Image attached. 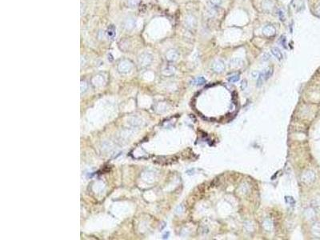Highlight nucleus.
<instances>
[{
    "label": "nucleus",
    "mask_w": 320,
    "mask_h": 240,
    "mask_svg": "<svg viewBox=\"0 0 320 240\" xmlns=\"http://www.w3.org/2000/svg\"><path fill=\"white\" fill-rule=\"evenodd\" d=\"M179 55V52H178L177 51L171 49V50H170V51H167V54H166V57H167V59L168 60V61L174 62V61L178 59Z\"/></svg>",
    "instance_id": "6"
},
{
    "label": "nucleus",
    "mask_w": 320,
    "mask_h": 240,
    "mask_svg": "<svg viewBox=\"0 0 320 240\" xmlns=\"http://www.w3.org/2000/svg\"><path fill=\"white\" fill-rule=\"evenodd\" d=\"M206 82L207 81H206V79H205L204 77L200 76V77H198V78L193 79V80L191 82V84L192 85V86H202V85H204V84L206 83Z\"/></svg>",
    "instance_id": "9"
},
{
    "label": "nucleus",
    "mask_w": 320,
    "mask_h": 240,
    "mask_svg": "<svg viewBox=\"0 0 320 240\" xmlns=\"http://www.w3.org/2000/svg\"><path fill=\"white\" fill-rule=\"evenodd\" d=\"M262 7L265 11H271L274 7V2L273 0H263Z\"/></svg>",
    "instance_id": "7"
},
{
    "label": "nucleus",
    "mask_w": 320,
    "mask_h": 240,
    "mask_svg": "<svg viewBox=\"0 0 320 240\" xmlns=\"http://www.w3.org/2000/svg\"><path fill=\"white\" fill-rule=\"evenodd\" d=\"M210 1V4L212 6H215V7H218V6L221 5V3H223V0H209Z\"/></svg>",
    "instance_id": "19"
},
{
    "label": "nucleus",
    "mask_w": 320,
    "mask_h": 240,
    "mask_svg": "<svg viewBox=\"0 0 320 240\" xmlns=\"http://www.w3.org/2000/svg\"><path fill=\"white\" fill-rule=\"evenodd\" d=\"M281 40H282V46L286 47V38L285 36H282L281 37Z\"/></svg>",
    "instance_id": "26"
},
{
    "label": "nucleus",
    "mask_w": 320,
    "mask_h": 240,
    "mask_svg": "<svg viewBox=\"0 0 320 240\" xmlns=\"http://www.w3.org/2000/svg\"><path fill=\"white\" fill-rule=\"evenodd\" d=\"M263 227H264V229L266 230L267 231H271L272 228H273V224H272V222L271 221L270 219H266V220L263 222Z\"/></svg>",
    "instance_id": "15"
},
{
    "label": "nucleus",
    "mask_w": 320,
    "mask_h": 240,
    "mask_svg": "<svg viewBox=\"0 0 320 240\" xmlns=\"http://www.w3.org/2000/svg\"><path fill=\"white\" fill-rule=\"evenodd\" d=\"M239 79H240V77L239 75H231L228 78V81L230 82V83H237V82L239 81Z\"/></svg>",
    "instance_id": "17"
},
{
    "label": "nucleus",
    "mask_w": 320,
    "mask_h": 240,
    "mask_svg": "<svg viewBox=\"0 0 320 240\" xmlns=\"http://www.w3.org/2000/svg\"><path fill=\"white\" fill-rule=\"evenodd\" d=\"M175 68L172 67H167L164 70H163V74L166 76H170V75H172L173 74L175 73Z\"/></svg>",
    "instance_id": "16"
},
{
    "label": "nucleus",
    "mask_w": 320,
    "mask_h": 240,
    "mask_svg": "<svg viewBox=\"0 0 320 240\" xmlns=\"http://www.w3.org/2000/svg\"><path fill=\"white\" fill-rule=\"evenodd\" d=\"M106 35H107V37L109 39H113L115 36V28L114 26H110V27H108V29L107 30V32H106Z\"/></svg>",
    "instance_id": "13"
},
{
    "label": "nucleus",
    "mask_w": 320,
    "mask_h": 240,
    "mask_svg": "<svg viewBox=\"0 0 320 240\" xmlns=\"http://www.w3.org/2000/svg\"><path fill=\"white\" fill-rule=\"evenodd\" d=\"M210 67H211V70H212L215 73L220 74L223 73V71L225 70L226 64H225V62H224L223 60L216 59L212 62Z\"/></svg>",
    "instance_id": "1"
},
{
    "label": "nucleus",
    "mask_w": 320,
    "mask_h": 240,
    "mask_svg": "<svg viewBox=\"0 0 320 240\" xmlns=\"http://www.w3.org/2000/svg\"><path fill=\"white\" fill-rule=\"evenodd\" d=\"M275 32H276V30L273 26L271 25H266L265 27L263 28V33L264 35L266 36H273V35H275Z\"/></svg>",
    "instance_id": "5"
},
{
    "label": "nucleus",
    "mask_w": 320,
    "mask_h": 240,
    "mask_svg": "<svg viewBox=\"0 0 320 240\" xmlns=\"http://www.w3.org/2000/svg\"><path fill=\"white\" fill-rule=\"evenodd\" d=\"M184 24L189 30H194L197 27V19L192 15H187L184 19Z\"/></svg>",
    "instance_id": "2"
},
{
    "label": "nucleus",
    "mask_w": 320,
    "mask_h": 240,
    "mask_svg": "<svg viewBox=\"0 0 320 240\" xmlns=\"http://www.w3.org/2000/svg\"><path fill=\"white\" fill-rule=\"evenodd\" d=\"M243 65V61L239 58H234L230 60L229 67L231 68H240Z\"/></svg>",
    "instance_id": "4"
},
{
    "label": "nucleus",
    "mask_w": 320,
    "mask_h": 240,
    "mask_svg": "<svg viewBox=\"0 0 320 240\" xmlns=\"http://www.w3.org/2000/svg\"><path fill=\"white\" fill-rule=\"evenodd\" d=\"M135 25V20L134 19H126L125 23H124V27L126 28V30H132Z\"/></svg>",
    "instance_id": "12"
},
{
    "label": "nucleus",
    "mask_w": 320,
    "mask_h": 240,
    "mask_svg": "<svg viewBox=\"0 0 320 240\" xmlns=\"http://www.w3.org/2000/svg\"><path fill=\"white\" fill-rule=\"evenodd\" d=\"M313 233L315 235H320V223H316L313 227Z\"/></svg>",
    "instance_id": "18"
},
{
    "label": "nucleus",
    "mask_w": 320,
    "mask_h": 240,
    "mask_svg": "<svg viewBox=\"0 0 320 240\" xmlns=\"http://www.w3.org/2000/svg\"><path fill=\"white\" fill-rule=\"evenodd\" d=\"M139 2V0H128V3L132 7L137 5Z\"/></svg>",
    "instance_id": "23"
},
{
    "label": "nucleus",
    "mask_w": 320,
    "mask_h": 240,
    "mask_svg": "<svg viewBox=\"0 0 320 240\" xmlns=\"http://www.w3.org/2000/svg\"><path fill=\"white\" fill-rule=\"evenodd\" d=\"M286 201H287V202L289 203L290 205H294V204L295 203V199H294L292 197H288V196H287V197H286Z\"/></svg>",
    "instance_id": "21"
},
{
    "label": "nucleus",
    "mask_w": 320,
    "mask_h": 240,
    "mask_svg": "<svg viewBox=\"0 0 320 240\" xmlns=\"http://www.w3.org/2000/svg\"><path fill=\"white\" fill-rule=\"evenodd\" d=\"M241 89L242 90H245L246 88H247V80H242V83H241Z\"/></svg>",
    "instance_id": "25"
},
{
    "label": "nucleus",
    "mask_w": 320,
    "mask_h": 240,
    "mask_svg": "<svg viewBox=\"0 0 320 240\" xmlns=\"http://www.w3.org/2000/svg\"><path fill=\"white\" fill-rule=\"evenodd\" d=\"M316 12H317V14L320 15V6H319V7H318L317 10H316Z\"/></svg>",
    "instance_id": "27"
},
{
    "label": "nucleus",
    "mask_w": 320,
    "mask_h": 240,
    "mask_svg": "<svg viewBox=\"0 0 320 240\" xmlns=\"http://www.w3.org/2000/svg\"><path fill=\"white\" fill-rule=\"evenodd\" d=\"M131 67V64H130L129 62H123L120 63V65H119L118 69H119V70L122 71V72H124V71H125V72H127V71H129Z\"/></svg>",
    "instance_id": "14"
},
{
    "label": "nucleus",
    "mask_w": 320,
    "mask_h": 240,
    "mask_svg": "<svg viewBox=\"0 0 320 240\" xmlns=\"http://www.w3.org/2000/svg\"><path fill=\"white\" fill-rule=\"evenodd\" d=\"M140 62H142L143 65H149L152 62V56L150 54H143L139 58Z\"/></svg>",
    "instance_id": "8"
},
{
    "label": "nucleus",
    "mask_w": 320,
    "mask_h": 240,
    "mask_svg": "<svg viewBox=\"0 0 320 240\" xmlns=\"http://www.w3.org/2000/svg\"><path fill=\"white\" fill-rule=\"evenodd\" d=\"M278 15H279V16L280 19L282 20V21H284L285 20V15H284V12L282 11V10H279V13H278Z\"/></svg>",
    "instance_id": "22"
},
{
    "label": "nucleus",
    "mask_w": 320,
    "mask_h": 240,
    "mask_svg": "<svg viewBox=\"0 0 320 240\" xmlns=\"http://www.w3.org/2000/svg\"><path fill=\"white\" fill-rule=\"evenodd\" d=\"M259 74H260V72H258V71H257V70H254V71H252L251 72V76H252V78H258V75H259Z\"/></svg>",
    "instance_id": "24"
},
{
    "label": "nucleus",
    "mask_w": 320,
    "mask_h": 240,
    "mask_svg": "<svg viewBox=\"0 0 320 240\" xmlns=\"http://www.w3.org/2000/svg\"><path fill=\"white\" fill-rule=\"evenodd\" d=\"M271 54H273L278 60L282 59L283 55H282V51H280L279 48H278V47H272L271 50Z\"/></svg>",
    "instance_id": "11"
},
{
    "label": "nucleus",
    "mask_w": 320,
    "mask_h": 240,
    "mask_svg": "<svg viewBox=\"0 0 320 240\" xmlns=\"http://www.w3.org/2000/svg\"><path fill=\"white\" fill-rule=\"evenodd\" d=\"M315 179V174L313 170H307L302 175V181L305 183H311Z\"/></svg>",
    "instance_id": "3"
},
{
    "label": "nucleus",
    "mask_w": 320,
    "mask_h": 240,
    "mask_svg": "<svg viewBox=\"0 0 320 240\" xmlns=\"http://www.w3.org/2000/svg\"><path fill=\"white\" fill-rule=\"evenodd\" d=\"M261 59L263 62H266L270 59V54L268 53H264L261 57Z\"/></svg>",
    "instance_id": "20"
},
{
    "label": "nucleus",
    "mask_w": 320,
    "mask_h": 240,
    "mask_svg": "<svg viewBox=\"0 0 320 240\" xmlns=\"http://www.w3.org/2000/svg\"><path fill=\"white\" fill-rule=\"evenodd\" d=\"M272 73H273V69L271 67H266L262 72H260V75L263 76L264 80H267L271 76Z\"/></svg>",
    "instance_id": "10"
}]
</instances>
